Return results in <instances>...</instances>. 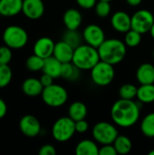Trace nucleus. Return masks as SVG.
<instances>
[{
  "label": "nucleus",
  "instance_id": "nucleus-1",
  "mask_svg": "<svg viewBox=\"0 0 154 155\" xmlns=\"http://www.w3.org/2000/svg\"><path fill=\"white\" fill-rule=\"evenodd\" d=\"M141 115V106L134 100L120 98L111 108V117L115 125L130 128L137 124Z\"/></svg>",
  "mask_w": 154,
  "mask_h": 155
},
{
  "label": "nucleus",
  "instance_id": "nucleus-2",
  "mask_svg": "<svg viewBox=\"0 0 154 155\" xmlns=\"http://www.w3.org/2000/svg\"><path fill=\"white\" fill-rule=\"evenodd\" d=\"M97 49L102 61L115 65L125 58L127 45L119 39L110 38L105 39Z\"/></svg>",
  "mask_w": 154,
  "mask_h": 155
},
{
  "label": "nucleus",
  "instance_id": "nucleus-3",
  "mask_svg": "<svg viewBox=\"0 0 154 155\" xmlns=\"http://www.w3.org/2000/svg\"><path fill=\"white\" fill-rule=\"evenodd\" d=\"M98 49L87 44L81 45L74 51L72 63L82 71L91 70L99 61Z\"/></svg>",
  "mask_w": 154,
  "mask_h": 155
},
{
  "label": "nucleus",
  "instance_id": "nucleus-4",
  "mask_svg": "<svg viewBox=\"0 0 154 155\" xmlns=\"http://www.w3.org/2000/svg\"><path fill=\"white\" fill-rule=\"evenodd\" d=\"M43 102L50 107H61L68 100V93L64 87L59 84H53L44 88L42 92Z\"/></svg>",
  "mask_w": 154,
  "mask_h": 155
},
{
  "label": "nucleus",
  "instance_id": "nucleus-5",
  "mask_svg": "<svg viewBox=\"0 0 154 155\" xmlns=\"http://www.w3.org/2000/svg\"><path fill=\"white\" fill-rule=\"evenodd\" d=\"M75 133V122L69 116L60 117L52 126L53 138L59 143L68 142Z\"/></svg>",
  "mask_w": 154,
  "mask_h": 155
},
{
  "label": "nucleus",
  "instance_id": "nucleus-6",
  "mask_svg": "<svg viewBox=\"0 0 154 155\" xmlns=\"http://www.w3.org/2000/svg\"><path fill=\"white\" fill-rule=\"evenodd\" d=\"M3 41L11 49H21L28 42L27 32L19 25H9L3 32Z\"/></svg>",
  "mask_w": 154,
  "mask_h": 155
},
{
  "label": "nucleus",
  "instance_id": "nucleus-7",
  "mask_svg": "<svg viewBox=\"0 0 154 155\" xmlns=\"http://www.w3.org/2000/svg\"><path fill=\"white\" fill-rule=\"evenodd\" d=\"M90 71L93 83L98 86H107L114 79L113 65L104 61L100 60Z\"/></svg>",
  "mask_w": 154,
  "mask_h": 155
},
{
  "label": "nucleus",
  "instance_id": "nucleus-8",
  "mask_svg": "<svg viewBox=\"0 0 154 155\" xmlns=\"http://www.w3.org/2000/svg\"><path fill=\"white\" fill-rule=\"evenodd\" d=\"M92 135L97 143L103 145L113 143L119 132L114 124L108 122H99L93 127Z\"/></svg>",
  "mask_w": 154,
  "mask_h": 155
},
{
  "label": "nucleus",
  "instance_id": "nucleus-9",
  "mask_svg": "<svg viewBox=\"0 0 154 155\" xmlns=\"http://www.w3.org/2000/svg\"><path fill=\"white\" fill-rule=\"evenodd\" d=\"M153 23V14L147 9L138 10L132 16V29L142 35L149 33Z\"/></svg>",
  "mask_w": 154,
  "mask_h": 155
},
{
  "label": "nucleus",
  "instance_id": "nucleus-10",
  "mask_svg": "<svg viewBox=\"0 0 154 155\" xmlns=\"http://www.w3.org/2000/svg\"><path fill=\"white\" fill-rule=\"evenodd\" d=\"M82 35L85 44L95 48H98L106 39L103 29L100 25L95 24H90L85 26Z\"/></svg>",
  "mask_w": 154,
  "mask_h": 155
},
{
  "label": "nucleus",
  "instance_id": "nucleus-11",
  "mask_svg": "<svg viewBox=\"0 0 154 155\" xmlns=\"http://www.w3.org/2000/svg\"><path fill=\"white\" fill-rule=\"evenodd\" d=\"M19 129L25 136L32 138L41 133V124L35 116L26 114L20 119Z\"/></svg>",
  "mask_w": 154,
  "mask_h": 155
},
{
  "label": "nucleus",
  "instance_id": "nucleus-12",
  "mask_svg": "<svg viewBox=\"0 0 154 155\" xmlns=\"http://www.w3.org/2000/svg\"><path fill=\"white\" fill-rule=\"evenodd\" d=\"M22 13L25 17L31 20L41 18L44 13V5L43 0H24Z\"/></svg>",
  "mask_w": 154,
  "mask_h": 155
},
{
  "label": "nucleus",
  "instance_id": "nucleus-13",
  "mask_svg": "<svg viewBox=\"0 0 154 155\" xmlns=\"http://www.w3.org/2000/svg\"><path fill=\"white\" fill-rule=\"evenodd\" d=\"M111 25L115 31L125 34L132 29V16L124 11H117L111 17Z\"/></svg>",
  "mask_w": 154,
  "mask_h": 155
},
{
  "label": "nucleus",
  "instance_id": "nucleus-14",
  "mask_svg": "<svg viewBox=\"0 0 154 155\" xmlns=\"http://www.w3.org/2000/svg\"><path fill=\"white\" fill-rule=\"evenodd\" d=\"M54 45L55 43L50 37L44 36V37H40L35 41L33 47V51L34 54L45 59L53 55Z\"/></svg>",
  "mask_w": 154,
  "mask_h": 155
},
{
  "label": "nucleus",
  "instance_id": "nucleus-15",
  "mask_svg": "<svg viewBox=\"0 0 154 155\" xmlns=\"http://www.w3.org/2000/svg\"><path fill=\"white\" fill-rule=\"evenodd\" d=\"M74 51V49L70 45H68L66 42L62 40L55 44L53 55L57 60H59L62 64L69 63V62H72L73 60Z\"/></svg>",
  "mask_w": 154,
  "mask_h": 155
},
{
  "label": "nucleus",
  "instance_id": "nucleus-16",
  "mask_svg": "<svg viewBox=\"0 0 154 155\" xmlns=\"http://www.w3.org/2000/svg\"><path fill=\"white\" fill-rule=\"evenodd\" d=\"M63 22L66 29L77 30L83 22V15L78 9L69 8L63 15Z\"/></svg>",
  "mask_w": 154,
  "mask_h": 155
},
{
  "label": "nucleus",
  "instance_id": "nucleus-17",
  "mask_svg": "<svg viewBox=\"0 0 154 155\" xmlns=\"http://www.w3.org/2000/svg\"><path fill=\"white\" fill-rule=\"evenodd\" d=\"M24 0H0V15L12 17L22 12Z\"/></svg>",
  "mask_w": 154,
  "mask_h": 155
},
{
  "label": "nucleus",
  "instance_id": "nucleus-18",
  "mask_svg": "<svg viewBox=\"0 0 154 155\" xmlns=\"http://www.w3.org/2000/svg\"><path fill=\"white\" fill-rule=\"evenodd\" d=\"M44 86L40 81V79L30 77L25 79L22 84V91L23 93L30 97H35L42 94L44 90Z\"/></svg>",
  "mask_w": 154,
  "mask_h": 155
},
{
  "label": "nucleus",
  "instance_id": "nucleus-19",
  "mask_svg": "<svg viewBox=\"0 0 154 155\" xmlns=\"http://www.w3.org/2000/svg\"><path fill=\"white\" fill-rule=\"evenodd\" d=\"M136 79L141 84H154V65L150 63L141 64L136 71Z\"/></svg>",
  "mask_w": 154,
  "mask_h": 155
},
{
  "label": "nucleus",
  "instance_id": "nucleus-20",
  "mask_svg": "<svg viewBox=\"0 0 154 155\" xmlns=\"http://www.w3.org/2000/svg\"><path fill=\"white\" fill-rule=\"evenodd\" d=\"M61 68H62V63L57 60L54 55L49 56L44 59V67H43V73L51 75L54 79L61 77Z\"/></svg>",
  "mask_w": 154,
  "mask_h": 155
},
{
  "label": "nucleus",
  "instance_id": "nucleus-21",
  "mask_svg": "<svg viewBox=\"0 0 154 155\" xmlns=\"http://www.w3.org/2000/svg\"><path fill=\"white\" fill-rule=\"evenodd\" d=\"M99 149L95 141L84 139L76 145L75 153L77 155H99Z\"/></svg>",
  "mask_w": 154,
  "mask_h": 155
},
{
  "label": "nucleus",
  "instance_id": "nucleus-22",
  "mask_svg": "<svg viewBox=\"0 0 154 155\" xmlns=\"http://www.w3.org/2000/svg\"><path fill=\"white\" fill-rule=\"evenodd\" d=\"M87 114H88L87 106L84 103L79 101L72 103L68 108V116L71 119H73L74 122L85 119Z\"/></svg>",
  "mask_w": 154,
  "mask_h": 155
},
{
  "label": "nucleus",
  "instance_id": "nucleus-23",
  "mask_svg": "<svg viewBox=\"0 0 154 155\" xmlns=\"http://www.w3.org/2000/svg\"><path fill=\"white\" fill-rule=\"evenodd\" d=\"M141 104H152L154 102V84H141L138 87L137 97Z\"/></svg>",
  "mask_w": 154,
  "mask_h": 155
},
{
  "label": "nucleus",
  "instance_id": "nucleus-24",
  "mask_svg": "<svg viewBox=\"0 0 154 155\" xmlns=\"http://www.w3.org/2000/svg\"><path fill=\"white\" fill-rule=\"evenodd\" d=\"M81 71L72 62L62 64L61 77L69 81H76L81 76Z\"/></svg>",
  "mask_w": 154,
  "mask_h": 155
},
{
  "label": "nucleus",
  "instance_id": "nucleus-25",
  "mask_svg": "<svg viewBox=\"0 0 154 155\" xmlns=\"http://www.w3.org/2000/svg\"><path fill=\"white\" fill-rule=\"evenodd\" d=\"M113 144L117 152V154H127L133 149V143L131 139L125 135H118Z\"/></svg>",
  "mask_w": 154,
  "mask_h": 155
},
{
  "label": "nucleus",
  "instance_id": "nucleus-26",
  "mask_svg": "<svg viewBox=\"0 0 154 155\" xmlns=\"http://www.w3.org/2000/svg\"><path fill=\"white\" fill-rule=\"evenodd\" d=\"M141 132L148 138H154V112L143 117L141 122Z\"/></svg>",
  "mask_w": 154,
  "mask_h": 155
},
{
  "label": "nucleus",
  "instance_id": "nucleus-27",
  "mask_svg": "<svg viewBox=\"0 0 154 155\" xmlns=\"http://www.w3.org/2000/svg\"><path fill=\"white\" fill-rule=\"evenodd\" d=\"M63 40L66 42L68 45H70L74 49H75L76 47L82 45L84 38L83 35H81L77 30L67 29V31H65L63 35Z\"/></svg>",
  "mask_w": 154,
  "mask_h": 155
},
{
  "label": "nucleus",
  "instance_id": "nucleus-28",
  "mask_svg": "<svg viewBox=\"0 0 154 155\" xmlns=\"http://www.w3.org/2000/svg\"><path fill=\"white\" fill-rule=\"evenodd\" d=\"M44 59L36 55V54H33L30 55L25 62V65L26 68L31 71V72H38V71H42L43 67H44Z\"/></svg>",
  "mask_w": 154,
  "mask_h": 155
},
{
  "label": "nucleus",
  "instance_id": "nucleus-29",
  "mask_svg": "<svg viewBox=\"0 0 154 155\" xmlns=\"http://www.w3.org/2000/svg\"><path fill=\"white\" fill-rule=\"evenodd\" d=\"M137 91L138 87L132 84H123L119 90V95L122 99L127 100H134L137 97Z\"/></svg>",
  "mask_w": 154,
  "mask_h": 155
},
{
  "label": "nucleus",
  "instance_id": "nucleus-30",
  "mask_svg": "<svg viewBox=\"0 0 154 155\" xmlns=\"http://www.w3.org/2000/svg\"><path fill=\"white\" fill-rule=\"evenodd\" d=\"M13 72L8 64H0V88L6 87L12 81Z\"/></svg>",
  "mask_w": 154,
  "mask_h": 155
},
{
  "label": "nucleus",
  "instance_id": "nucleus-31",
  "mask_svg": "<svg viewBox=\"0 0 154 155\" xmlns=\"http://www.w3.org/2000/svg\"><path fill=\"white\" fill-rule=\"evenodd\" d=\"M142 42V34L139 32L131 29L125 33L124 35V43L128 47H136Z\"/></svg>",
  "mask_w": 154,
  "mask_h": 155
},
{
  "label": "nucleus",
  "instance_id": "nucleus-32",
  "mask_svg": "<svg viewBox=\"0 0 154 155\" xmlns=\"http://www.w3.org/2000/svg\"><path fill=\"white\" fill-rule=\"evenodd\" d=\"M94 9H95V13L96 15L101 17V18H105L107 17L110 13H111V10H112V6L110 5V2H107V1H102V0H99L95 6H94Z\"/></svg>",
  "mask_w": 154,
  "mask_h": 155
},
{
  "label": "nucleus",
  "instance_id": "nucleus-33",
  "mask_svg": "<svg viewBox=\"0 0 154 155\" xmlns=\"http://www.w3.org/2000/svg\"><path fill=\"white\" fill-rule=\"evenodd\" d=\"M12 50L13 49L5 45L0 46V64H8L11 62L13 57Z\"/></svg>",
  "mask_w": 154,
  "mask_h": 155
},
{
  "label": "nucleus",
  "instance_id": "nucleus-34",
  "mask_svg": "<svg viewBox=\"0 0 154 155\" xmlns=\"http://www.w3.org/2000/svg\"><path fill=\"white\" fill-rule=\"evenodd\" d=\"M117 152L113 143L103 144L99 149V155H116Z\"/></svg>",
  "mask_w": 154,
  "mask_h": 155
},
{
  "label": "nucleus",
  "instance_id": "nucleus-35",
  "mask_svg": "<svg viewBox=\"0 0 154 155\" xmlns=\"http://www.w3.org/2000/svg\"><path fill=\"white\" fill-rule=\"evenodd\" d=\"M88 129H89V124L85 121V119L75 122V131H76V133L84 134V133H86L88 131Z\"/></svg>",
  "mask_w": 154,
  "mask_h": 155
},
{
  "label": "nucleus",
  "instance_id": "nucleus-36",
  "mask_svg": "<svg viewBox=\"0 0 154 155\" xmlns=\"http://www.w3.org/2000/svg\"><path fill=\"white\" fill-rule=\"evenodd\" d=\"M39 155H55V148L52 144H44L39 150Z\"/></svg>",
  "mask_w": 154,
  "mask_h": 155
},
{
  "label": "nucleus",
  "instance_id": "nucleus-37",
  "mask_svg": "<svg viewBox=\"0 0 154 155\" xmlns=\"http://www.w3.org/2000/svg\"><path fill=\"white\" fill-rule=\"evenodd\" d=\"M77 5L84 9H91L95 6L97 0H75Z\"/></svg>",
  "mask_w": 154,
  "mask_h": 155
},
{
  "label": "nucleus",
  "instance_id": "nucleus-38",
  "mask_svg": "<svg viewBox=\"0 0 154 155\" xmlns=\"http://www.w3.org/2000/svg\"><path fill=\"white\" fill-rule=\"evenodd\" d=\"M40 81H41V83H42V84H43V86L44 87H46V86H49V85H51V84H53L54 83V78L51 76V75H49V74H43V75L40 77Z\"/></svg>",
  "mask_w": 154,
  "mask_h": 155
},
{
  "label": "nucleus",
  "instance_id": "nucleus-39",
  "mask_svg": "<svg viewBox=\"0 0 154 155\" xmlns=\"http://www.w3.org/2000/svg\"><path fill=\"white\" fill-rule=\"evenodd\" d=\"M7 113V105L5 102L0 97V119L4 118Z\"/></svg>",
  "mask_w": 154,
  "mask_h": 155
},
{
  "label": "nucleus",
  "instance_id": "nucleus-40",
  "mask_svg": "<svg viewBox=\"0 0 154 155\" xmlns=\"http://www.w3.org/2000/svg\"><path fill=\"white\" fill-rule=\"evenodd\" d=\"M143 0H126L127 4L131 6H138L139 5H141Z\"/></svg>",
  "mask_w": 154,
  "mask_h": 155
},
{
  "label": "nucleus",
  "instance_id": "nucleus-41",
  "mask_svg": "<svg viewBox=\"0 0 154 155\" xmlns=\"http://www.w3.org/2000/svg\"><path fill=\"white\" fill-rule=\"evenodd\" d=\"M150 34H151V35H152V37L154 39V23L153 25H152V28H151V30H150V32H149Z\"/></svg>",
  "mask_w": 154,
  "mask_h": 155
},
{
  "label": "nucleus",
  "instance_id": "nucleus-42",
  "mask_svg": "<svg viewBox=\"0 0 154 155\" xmlns=\"http://www.w3.org/2000/svg\"><path fill=\"white\" fill-rule=\"evenodd\" d=\"M149 155H154V150H152V151H151V152L149 153Z\"/></svg>",
  "mask_w": 154,
  "mask_h": 155
},
{
  "label": "nucleus",
  "instance_id": "nucleus-43",
  "mask_svg": "<svg viewBox=\"0 0 154 155\" xmlns=\"http://www.w3.org/2000/svg\"><path fill=\"white\" fill-rule=\"evenodd\" d=\"M102 1H107V2H111V1H113V0H102Z\"/></svg>",
  "mask_w": 154,
  "mask_h": 155
},
{
  "label": "nucleus",
  "instance_id": "nucleus-44",
  "mask_svg": "<svg viewBox=\"0 0 154 155\" xmlns=\"http://www.w3.org/2000/svg\"><path fill=\"white\" fill-rule=\"evenodd\" d=\"M152 55H153V58H154V48H153V51H152Z\"/></svg>",
  "mask_w": 154,
  "mask_h": 155
}]
</instances>
